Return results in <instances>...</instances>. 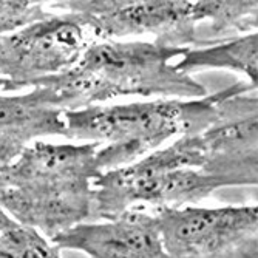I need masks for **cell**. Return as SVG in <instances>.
I'll return each mask as SVG.
<instances>
[{"mask_svg":"<svg viewBox=\"0 0 258 258\" xmlns=\"http://www.w3.org/2000/svg\"><path fill=\"white\" fill-rule=\"evenodd\" d=\"M252 113H258L256 87L237 82L198 99H158L65 110L63 119L67 139L101 144L96 162L102 173L138 162L169 139L195 135L221 121Z\"/></svg>","mask_w":258,"mask_h":258,"instance_id":"6da1fadb","label":"cell"},{"mask_svg":"<svg viewBox=\"0 0 258 258\" xmlns=\"http://www.w3.org/2000/svg\"><path fill=\"white\" fill-rule=\"evenodd\" d=\"M185 50L147 40H95L70 70L33 87L53 90L62 110L102 105L122 96L204 98L206 87L173 62Z\"/></svg>","mask_w":258,"mask_h":258,"instance_id":"7a4b0ae2","label":"cell"},{"mask_svg":"<svg viewBox=\"0 0 258 258\" xmlns=\"http://www.w3.org/2000/svg\"><path fill=\"white\" fill-rule=\"evenodd\" d=\"M230 184L220 176L194 167H169L144 156L130 166L99 173L93 179L91 221H105L132 209L150 206L185 207L209 198Z\"/></svg>","mask_w":258,"mask_h":258,"instance_id":"3957f363","label":"cell"},{"mask_svg":"<svg viewBox=\"0 0 258 258\" xmlns=\"http://www.w3.org/2000/svg\"><path fill=\"white\" fill-rule=\"evenodd\" d=\"M48 11L68 14L93 40H124L150 34L170 48H197L198 2L175 0H70L50 2Z\"/></svg>","mask_w":258,"mask_h":258,"instance_id":"277c9868","label":"cell"},{"mask_svg":"<svg viewBox=\"0 0 258 258\" xmlns=\"http://www.w3.org/2000/svg\"><path fill=\"white\" fill-rule=\"evenodd\" d=\"M156 217L170 258H258V207H162Z\"/></svg>","mask_w":258,"mask_h":258,"instance_id":"5b68a950","label":"cell"},{"mask_svg":"<svg viewBox=\"0 0 258 258\" xmlns=\"http://www.w3.org/2000/svg\"><path fill=\"white\" fill-rule=\"evenodd\" d=\"M90 33L63 13L0 37V79L5 91L31 88L36 82L72 68L87 46Z\"/></svg>","mask_w":258,"mask_h":258,"instance_id":"8992f818","label":"cell"},{"mask_svg":"<svg viewBox=\"0 0 258 258\" xmlns=\"http://www.w3.org/2000/svg\"><path fill=\"white\" fill-rule=\"evenodd\" d=\"M0 207L17 224L53 240L81 223L93 209V181L25 184L0 189Z\"/></svg>","mask_w":258,"mask_h":258,"instance_id":"52a82bcc","label":"cell"},{"mask_svg":"<svg viewBox=\"0 0 258 258\" xmlns=\"http://www.w3.org/2000/svg\"><path fill=\"white\" fill-rule=\"evenodd\" d=\"M50 241L60 250H79L90 258H170L155 214L143 209L113 220L81 223Z\"/></svg>","mask_w":258,"mask_h":258,"instance_id":"ba28073f","label":"cell"},{"mask_svg":"<svg viewBox=\"0 0 258 258\" xmlns=\"http://www.w3.org/2000/svg\"><path fill=\"white\" fill-rule=\"evenodd\" d=\"M98 143L53 144L36 141L13 162L0 166V189L23 184L93 181L101 170Z\"/></svg>","mask_w":258,"mask_h":258,"instance_id":"9c48e42d","label":"cell"},{"mask_svg":"<svg viewBox=\"0 0 258 258\" xmlns=\"http://www.w3.org/2000/svg\"><path fill=\"white\" fill-rule=\"evenodd\" d=\"M63 111L53 90L43 85L23 95H0V166L13 162L39 138H65Z\"/></svg>","mask_w":258,"mask_h":258,"instance_id":"30bf717a","label":"cell"},{"mask_svg":"<svg viewBox=\"0 0 258 258\" xmlns=\"http://www.w3.org/2000/svg\"><path fill=\"white\" fill-rule=\"evenodd\" d=\"M179 72L192 75L200 70L226 68L243 73L249 84L258 82V34L250 33L203 48H187L175 63Z\"/></svg>","mask_w":258,"mask_h":258,"instance_id":"8fae6325","label":"cell"},{"mask_svg":"<svg viewBox=\"0 0 258 258\" xmlns=\"http://www.w3.org/2000/svg\"><path fill=\"white\" fill-rule=\"evenodd\" d=\"M201 23L197 31V48L233 37L256 33L258 2H198Z\"/></svg>","mask_w":258,"mask_h":258,"instance_id":"7c38bea8","label":"cell"},{"mask_svg":"<svg viewBox=\"0 0 258 258\" xmlns=\"http://www.w3.org/2000/svg\"><path fill=\"white\" fill-rule=\"evenodd\" d=\"M0 258H62L48 238L31 227L16 224L0 233Z\"/></svg>","mask_w":258,"mask_h":258,"instance_id":"4fadbf2b","label":"cell"},{"mask_svg":"<svg viewBox=\"0 0 258 258\" xmlns=\"http://www.w3.org/2000/svg\"><path fill=\"white\" fill-rule=\"evenodd\" d=\"M51 14L43 2H0V37L22 30Z\"/></svg>","mask_w":258,"mask_h":258,"instance_id":"5bb4252c","label":"cell"},{"mask_svg":"<svg viewBox=\"0 0 258 258\" xmlns=\"http://www.w3.org/2000/svg\"><path fill=\"white\" fill-rule=\"evenodd\" d=\"M16 224H17V223H16L13 218H10L5 210H4L2 207H0V233H4L5 230L14 227Z\"/></svg>","mask_w":258,"mask_h":258,"instance_id":"9a60e30c","label":"cell"},{"mask_svg":"<svg viewBox=\"0 0 258 258\" xmlns=\"http://www.w3.org/2000/svg\"><path fill=\"white\" fill-rule=\"evenodd\" d=\"M0 91H5V82L0 79Z\"/></svg>","mask_w":258,"mask_h":258,"instance_id":"2e32d148","label":"cell"}]
</instances>
